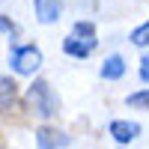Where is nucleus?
<instances>
[{
  "instance_id": "nucleus-10",
  "label": "nucleus",
  "mask_w": 149,
  "mask_h": 149,
  "mask_svg": "<svg viewBox=\"0 0 149 149\" xmlns=\"http://www.w3.org/2000/svg\"><path fill=\"white\" fill-rule=\"evenodd\" d=\"M125 104L134 107V110H149V90H137L125 98Z\"/></svg>"
},
{
  "instance_id": "nucleus-7",
  "label": "nucleus",
  "mask_w": 149,
  "mask_h": 149,
  "mask_svg": "<svg viewBox=\"0 0 149 149\" xmlns=\"http://www.w3.org/2000/svg\"><path fill=\"white\" fill-rule=\"evenodd\" d=\"M93 48H95V42H84V39H74V36L63 39V51L69 57H74V60H86L93 54Z\"/></svg>"
},
{
  "instance_id": "nucleus-11",
  "label": "nucleus",
  "mask_w": 149,
  "mask_h": 149,
  "mask_svg": "<svg viewBox=\"0 0 149 149\" xmlns=\"http://www.w3.org/2000/svg\"><path fill=\"white\" fill-rule=\"evenodd\" d=\"M131 45H137V48H149V21H143L140 27H134V30H131Z\"/></svg>"
},
{
  "instance_id": "nucleus-1",
  "label": "nucleus",
  "mask_w": 149,
  "mask_h": 149,
  "mask_svg": "<svg viewBox=\"0 0 149 149\" xmlns=\"http://www.w3.org/2000/svg\"><path fill=\"white\" fill-rule=\"evenodd\" d=\"M27 98H30V104H33V110H36V113H39V116H54L57 113V95L51 93V84H48V81H42V78H36L33 81V86H30V90H27Z\"/></svg>"
},
{
  "instance_id": "nucleus-2",
  "label": "nucleus",
  "mask_w": 149,
  "mask_h": 149,
  "mask_svg": "<svg viewBox=\"0 0 149 149\" xmlns=\"http://www.w3.org/2000/svg\"><path fill=\"white\" fill-rule=\"evenodd\" d=\"M9 63H12V72H15V74H24V78H30V74H33V72H39V66H42V51H39L36 45L12 48Z\"/></svg>"
},
{
  "instance_id": "nucleus-5",
  "label": "nucleus",
  "mask_w": 149,
  "mask_h": 149,
  "mask_svg": "<svg viewBox=\"0 0 149 149\" xmlns=\"http://www.w3.org/2000/svg\"><path fill=\"white\" fill-rule=\"evenodd\" d=\"M36 3V18L39 24H57L60 12H63V3L60 0H33Z\"/></svg>"
},
{
  "instance_id": "nucleus-9",
  "label": "nucleus",
  "mask_w": 149,
  "mask_h": 149,
  "mask_svg": "<svg viewBox=\"0 0 149 149\" xmlns=\"http://www.w3.org/2000/svg\"><path fill=\"white\" fill-rule=\"evenodd\" d=\"M72 36H74V39H84V42H95V27L90 21H74Z\"/></svg>"
},
{
  "instance_id": "nucleus-8",
  "label": "nucleus",
  "mask_w": 149,
  "mask_h": 149,
  "mask_svg": "<svg viewBox=\"0 0 149 149\" xmlns=\"http://www.w3.org/2000/svg\"><path fill=\"white\" fill-rule=\"evenodd\" d=\"M15 98V81L12 78H0V110H6Z\"/></svg>"
},
{
  "instance_id": "nucleus-13",
  "label": "nucleus",
  "mask_w": 149,
  "mask_h": 149,
  "mask_svg": "<svg viewBox=\"0 0 149 149\" xmlns=\"http://www.w3.org/2000/svg\"><path fill=\"white\" fill-rule=\"evenodd\" d=\"M140 81H143V84H149V57H143V60H140Z\"/></svg>"
},
{
  "instance_id": "nucleus-4",
  "label": "nucleus",
  "mask_w": 149,
  "mask_h": 149,
  "mask_svg": "<svg viewBox=\"0 0 149 149\" xmlns=\"http://www.w3.org/2000/svg\"><path fill=\"white\" fill-rule=\"evenodd\" d=\"M107 131H110V137H113L116 143H131L140 134V125L137 122H128V119H113Z\"/></svg>"
},
{
  "instance_id": "nucleus-6",
  "label": "nucleus",
  "mask_w": 149,
  "mask_h": 149,
  "mask_svg": "<svg viewBox=\"0 0 149 149\" xmlns=\"http://www.w3.org/2000/svg\"><path fill=\"white\" fill-rule=\"evenodd\" d=\"M102 78L104 81H119L122 74H125V60H122L119 54H110V57H104V63H102Z\"/></svg>"
},
{
  "instance_id": "nucleus-12",
  "label": "nucleus",
  "mask_w": 149,
  "mask_h": 149,
  "mask_svg": "<svg viewBox=\"0 0 149 149\" xmlns=\"http://www.w3.org/2000/svg\"><path fill=\"white\" fill-rule=\"evenodd\" d=\"M0 33H9V36L15 33V24H12V21H9L6 15H0Z\"/></svg>"
},
{
  "instance_id": "nucleus-3",
  "label": "nucleus",
  "mask_w": 149,
  "mask_h": 149,
  "mask_svg": "<svg viewBox=\"0 0 149 149\" xmlns=\"http://www.w3.org/2000/svg\"><path fill=\"white\" fill-rule=\"evenodd\" d=\"M72 140H69V134L66 131H60V128H51V125H42L39 131H36V146L39 149H66Z\"/></svg>"
}]
</instances>
